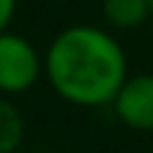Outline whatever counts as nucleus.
I'll list each match as a JSON object with an SVG mask.
<instances>
[{
  "mask_svg": "<svg viewBox=\"0 0 153 153\" xmlns=\"http://www.w3.org/2000/svg\"><path fill=\"white\" fill-rule=\"evenodd\" d=\"M43 75L59 100L75 108H105L126 81L129 62L113 30L78 22L51 38Z\"/></svg>",
  "mask_w": 153,
  "mask_h": 153,
  "instance_id": "obj_1",
  "label": "nucleus"
},
{
  "mask_svg": "<svg viewBox=\"0 0 153 153\" xmlns=\"http://www.w3.org/2000/svg\"><path fill=\"white\" fill-rule=\"evenodd\" d=\"M43 75V54L38 46L13 32L3 30L0 32V94L5 97H19L27 94Z\"/></svg>",
  "mask_w": 153,
  "mask_h": 153,
  "instance_id": "obj_2",
  "label": "nucleus"
},
{
  "mask_svg": "<svg viewBox=\"0 0 153 153\" xmlns=\"http://www.w3.org/2000/svg\"><path fill=\"white\" fill-rule=\"evenodd\" d=\"M132 132H153V73H132L108 105Z\"/></svg>",
  "mask_w": 153,
  "mask_h": 153,
  "instance_id": "obj_3",
  "label": "nucleus"
},
{
  "mask_svg": "<svg viewBox=\"0 0 153 153\" xmlns=\"http://www.w3.org/2000/svg\"><path fill=\"white\" fill-rule=\"evenodd\" d=\"M100 13L113 32L137 30L151 19V0H100Z\"/></svg>",
  "mask_w": 153,
  "mask_h": 153,
  "instance_id": "obj_4",
  "label": "nucleus"
},
{
  "mask_svg": "<svg viewBox=\"0 0 153 153\" xmlns=\"http://www.w3.org/2000/svg\"><path fill=\"white\" fill-rule=\"evenodd\" d=\"M27 124L13 97L0 94V153H16L24 143Z\"/></svg>",
  "mask_w": 153,
  "mask_h": 153,
  "instance_id": "obj_5",
  "label": "nucleus"
},
{
  "mask_svg": "<svg viewBox=\"0 0 153 153\" xmlns=\"http://www.w3.org/2000/svg\"><path fill=\"white\" fill-rule=\"evenodd\" d=\"M13 13H16V0H0V32L11 27Z\"/></svg>",
  "mask_w": 153,
  "mask_h": 153,
  "instance_id": "obj_6",
  "label": "nucleus"
},
{
  "mask_svg": "<svg viewBox=\"0 0 153 153\" xmlns=\"http://www.w3.org/2000/svg\"><path fill=\"white\" fill-rule=\"evenodd\" d=\"M151 16H153V0H151Z\"/></svg>",
  "mask_w": 153,
  "mask_h": 153,
  "instance_id": "obj_7",
  "label": "nucleus"
}]
</instances>
